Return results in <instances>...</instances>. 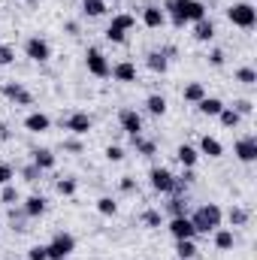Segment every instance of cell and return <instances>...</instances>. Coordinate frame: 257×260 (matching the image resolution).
I'll return each mask as SVG.
<instances>
[{"instance_id": "obj_33", "label": "cell", "mask_w": 257, "mask_h": 260, "mask_svg": "<svg viewBox=\"0 0 257 260\" xmlns=\"http://www.w3.org/2000/svg\"><path fill=\"white\" fill-rule=\"evenodd\" d=\"M167 215H170V218L188 215V203H185V197H170V203H167Z\"/></svg>"}, {"instance_id": "obj_14", "label": "cell", "mask_w": 257, "mask_h": 260, "mask_svg": "<svg viewBox=\"0 0 257 260\" xmlns=\"http://www.w3.org/2000/svg\"><path fill=\"white\" fill-rule=\"evenodd\" d=\"M30 164H34L40 173H52V170L58 167V157H55L52 148H34V151H30Z\"/></svg>"}, {"instance_id": "obj_19", "label": "cell", "mask_w": 257, "mask_h": 260, "mask_svg": "<svg viewBox=\"0 0 257 260\" xmlns=\"http://www.w3.org/2000/svg\"><path fill=\"white\" fill-rule=\"evenodd\" d=\"M197 151H200V157H221L224 154V145H221V139H215V136H200V145H197Z\"/></svg>"}, {"instance_id": "obj_39", "label": "cell", "mask_w": 257, "mask_h": 260, "mask_svg": "<svg viewBox=\"0 0 257 260\" xmlns=\"http://www.w3.org/2000/svg\"><path fill=\"white\" fill-rule=\"evenodd\" d=\"M15 61V49L9 43H0V67H9Z\"/></svg>"}, {"instance_id": "obj_8", "label": "cell", "mask_w": 257, "mask_h": 260, "mask_svg": "<svg viewBox=\"0 0 257 260\" xmlns=\"http://www.w3.org/2000/svg\"><path fill=\"white\" fill-rule=\"evenodd\" d=\"M139 21H142L148 30H160V27L167 24V12H164L160 3H145V6L139 9Z\"/></svg>"}, {"instance_id": "obj_29", "label": "cell", "mask_w": 257, "mask_h": 260, "mask_svg": "<svg viewBox=\"0 0 257 260\" xmlns=\"http://www.w3.org/2000/svg\"><path fill=\"white\" fill-rule=\"evenodd\" d=\"M82 12L88 18H100L106 15V0H82Z\"/></svg>"}, {"instance_id": "obj_43", "label": "cell", "mask_w": 257, "mask_h": 260, "mask_svg": "<svg viewBox=\"0 0 257 260\" xmlns=\"http://www.w3.org/2000/svg\"><path fill=\"white\" fill-rule=\"evenodd\" d=\"M27 260H49L46 245H30V248H27Z\"/></svg>"}, {"instance_id": "obj_40", "label": "cell", "mask_w": 257, "mask_h": 260, "mask_svg": "<svg viewBox=\"0 0 257 260\" xmlns=\"http://www.w3.org/2000/svg\"><path fill=\"white\" fill-rule=\"evenodd\" d=\"M106 160L109 164H121L124 160V148L121 145H106Z\"/></svg>"}, {"instance_id": "obj_46", "label": "cell", "mask_w": 257, "mask_h": 260, "mask_svg": "<svg viewBox=\"0 0 257 260\" xmlns=\"http://www.w3.org/2000/svg\"><path fill=\"white\" fill-rule=\"evenodd\" d=\"M224 61H227L224 49H212V52H209V64L212 67H224Z\"/></svg>"}, {"instance_id": "obj_30", "label": "cell", "mask_w": 257, "mask_h": 260, "mask_svg": "<svg viewBox=\"0 0 257 260\" xmlns=\"http://www.w3.org/2000/svg\"><path fill=\"white\" fill-rule=\"evenodd\" d=\"M97 212H100L103 218H115V215H118V203H115V197H100V200H97Z\"/></svg>"}, {"instance_id": "obj_10", "label": "cell", "mask_w": 257, "mask_h": 260, "mask_svg": "<svg viewBox=\"0 0 257 260\" xmlns=\"http://www.w3.org/2000/svg\"><path fill=\"white\" fill-rule=\"evenodd\" d=\"M94 127V118L88 115V112H82V109H76V112H70L64 118V130H70L73 136H88Z\"/></svg>"}, {"instance_id": "obj_20", "label": "cell", "mask_w": 257, "mask_h": 260, "mask_svg": "<svg viewBox=\"0 0 257 260\" xmlns=\"http://www.w3.org/2000/svg\"><path fill=\"white\" fill-rule=\"evenodd\" d=\"M176 160H179L185 170H194V167L200 164V151H197V145H191V142H182V145L176 148Z\"/></svg>"}, {"instance_id": "obj_17", "label": "cell", "mask_w": 257, "mask_h": 260, "mask_svg": "<svg viewBox=\"0 0 257 260\" xmlns=\"http://www.w3.org/2000/svg\"><path fill=\"white\" fill-rule=\"evenodd\" d=\"M46 209H49V200H46L43 194H30L24 203H21V212H24L27 218H43Z\"/></svg>"}, {"instance_id": "obj_12", "label": "cell", "mask_w": 257, "mask_h": 260, "mask_svg": "<svg viewBox=\"0 0 257 260\" xmlns=\"http://www.w3.org/2000/svg\"><path fill=\"white\" fill-rule=\"evenodd\" d=\"M118 127L124 130L127 136H139L145 124H142V115H139L136 109H130V106H127V109H121V112H118Z\"/></svg>"}, {"instance_id": "obj_13", "label": "cell", "mask_w": 257, "mask_h": 260, "mask_svg": "<svg viewBox=\"0 0 257 260\" xmlns=\"http://www.w3.org/2000/svg\"><path fill=\"white\" fill-rule=\"evenodd\" d=\"M167 230H170V236H173V239H197V230H194V224H191V218H188V215L170 218Z\"/></svg>"}, {"instance_id": "obj_31", "label": "cell", "mask_w": 257, "mask_h": 260, "mask_svg": "<svg viewBox=\"0 0 257 260\" xmlns=\"http://www.w3.org/2000/svg\"><path fill=\"white\" fill-rule=\"evenodd\" d=\"M112 27H118V30H133L136 27V15H130V12H118V15H112V21H109Z\"/></svg>"}, {"instance_id": "obj_45", "label": "cell", "mask_w": 257, "mask_h": 260, "mask_svg": "<svg viewBox=\"0 0 257 260\" xmlns=\"http://www.w3.org/2000/svg\"><path fill=\"white\" fill-rule=\"evenodd\" d=\"M233 109L245 118V115H251V112H254V103H251V100H236V103H233Z\"/></svg>"}, {"instance_id": "obj_15", "label": "cell", "mask_w": 257, "mask_h": 260, "mask_svg": "<svg viewBox=\"0 0 257 260\" xmlns=\"http://www.w3.org/2000/svg\"><path fill=\"white\" fill-rule=\"evenodd\" d=\"M115 82H121V85H133L136 79H139V70L133 61H118V64H112V73H109Z\"/></svg>"}, {"instance_id": "obj_42", "label": "cell", "mask_w": 257, "mask_h": 260, "mask_svg": "<svg viewBox=\"0 0 257 260\" xmlns=\"http://www.w3.org/2000/svg\"><path fill=\"white\" fill-rule=\"evenodd\" d=\"M12 182H15V170L9 164H0V188L3 185H12Z\"/></svg>"}, {"instance_id": "obj_50", "label": "cell", "mask_w": 257, "mask_h": 260, "mask_svg": "<svg viewBox=\"0 0 257 260\" xmlns=\"http://www.w3.org/2000/svg\"><path fill=\"white\" fill-rule=\"evenodd\" d=\"M24 260H27V257H24Z\"/></svg>"}, {"instance_id": "obj_6", "label": "cell", "mask_w": 257, "mask_h": 260, "mask_svg": "<svg viewBox=\"0 0 257 260\" xmlns=\"http://www.w3.org/2000/svg\"><path fill=\"white\" fill-rule=\"evenodd\" d=\"M173 182H176L173 170H167V167H151V170H148V185H151V191H154V194H167V197H170Z\"/></svg>"}, {"instance_id": "obj_38", "label": "cell", "mask_w": 257, "mask_h": 260, "mask_svg": "<svg viewBox=\"0 0 257 260\" xmlns=\"http://www.w3.org/2000/svg\"><path fill=\"white\" fill-rule=\"evenodd\" d=\"M106 40H109V43H115V46H124V43H127V34L109 24V27H106Z\"/></svg>"}, {"instance_id": "obj_25", "label": "cell", "mask_w": 257, "mask_h": 260, "mask_svg": "<svg viewBox=\"0 0 257 260\" xmlns=\"http://www.w3.org/2000/svg\"><path fill=\"white\" fill-rule=\"evenodd\" d=\"M145 112L154 115V118L167 115V97H164V94H148V97H145Z\"/></svg>"}, {"instance_id": "obj_21", "label": "cell", "mask_w": 257, "mask_h": 260, "mask_svg": "<svg viewBox=\"0 0 257 260\" xmlns=\"http://www.w3.org/2000/svg\"><path fill=\"white\" fill-rule=\"evenodd\" d=\"M224 106H227V103H224L221 97H209V94H206V97L197 103V112H200V115H206V118H218Z\"/></svg>"}, {"instance_id": "obj_7", "label": "cell", "mask_w": 257, "mask_h": 260, "mask_svg": "<svg viewBox=\"0 0 257 260\" xmlns=\"http://www.w3.org/2000/svg\"><path fill=\"white\" fill-rule=\"evenodd\" d=\"M233 154L239 164H254L257 160V136L254 133H245L233 142Z\"/></svg>"}, {"instance_id": "obj_4", "label": "cell", "mask_w": 257, "mask_h": 260, "mask_svg": "<svg viewBox=\"0 0 257 260\" xmlns=\"http://www.w3.org/2000/svg\"><path fill=\"white\" fill-rule=\"evenodd\" d=\"M46 251H49V260H67L73 251H76V236L73 233H55L52 236V242H46Z\"/></svg>"}, {"instance_id": "obj_28", "label": "cell", "mask_w": 257, "mask_h": 260, "mask_svg": "<svg viewBox=\"0 0 257 260\" xmlns=\"http://www.w3.org/2000/svg\"><path fill=\"white\" fill-rule=\"evenodd\" d=\"M218 121H221L227 130H236L239 124H242V115H239L233 106H224V109H221V115H218Z\"/></svg>"}, {"instance_id": "obj_22", "label": "cell", "mask_w": 257, "mask_h": 260, "mask_svg": "<svg viewBox=\"0 0 257 260\" xmlns=\"http://www.w3.org/2000/svg\"><path fill=\"white\" fill-rule=\"evenodd\" d=\"M212 242H215V248H218V251H233L236 236H233V230H230V227H218V230L212 233Z\"/></svg>"}, {"instance_id": "obj_16", "label": "cell", "mask_w": 257, "mask_h": 260, "mask_svg": "<svg viewBox=\"0 0 257 260\" xmlns=\"http://www.w3.org/2000/svg\"><path fill=\"white\" fill-rule=\"evenodd\" d=\"M24 130L27 133H49L52 130V118L46 112H40V109L37 112H27L24 115Z\"/></svg>"}, {"instance_id": "obj_34", "label": "cell", "mask_w": 257, "mask_h": 260, "mask_svg": "<svg viewBox=\"0 0 257 260\" xmlns=\"http://www.w3.org/2000/svg\"><path fill=\"white\" fill-rule=\"evenodd\" d=\"M58 194L61 197H76V191H79V182L73 179V176H64V179H58Z\"/></svg>"}, {"instance_id": "obj_27", "label": "cell", "mask_w": 257, "mask_h": 260, "mask_svg": "<svg viewBox=\"0 0 257 260\" xmlns=\"http://www.w3.org/2000/svg\"><path fill=\"white\" fill-rule=\"evenodd\" d=\"M182 97H185V103H200L203 97H206V88H203V82H188L185 88H182Z\"/></svg>"}, {"instance_id": "obj_3", "label": "cell", "mask_w": 257, "mask_h": 260, "mask_svg": "<svg viewBox=\"0 0 257 260\" xmlns=\"http://www.w3.org/2000/svg\"><path fill=\"white\" fill-rule=\"evenodd\" d=\"M227 21H230L233 27H239V30H251V27L257 24V9H254V3H248V0L230 3V6H227Z\"/></svg>"}, {"instance_id": "obj_49", "label": "cell", "mask_w": 257, "mask_h": 260, "mask_svg": "<svg viewBox=\"0 0 257 260\" xmlns=\"http://www.w3.org/2000/svg\"><path fill=\"white\" fill-rule=\"evenodd\" d=\"M6 139H9V127H6V124H0V142H6Z\"/></svg>"}, {"instance_id": "obj_26", "label": "cell", "mask_w": 257, "mask_h": 260, "mask_svg": "<svg viewBox=\"0 0 257 260\" xmlns=\"http://www.w3.org/2000/svg\"><path fill=\"white\" fill-rule=\"evenodd\" d=\"M197 251V239H176V260H194Z\"/></svg>"}, {"instance_id": "obj_23", "label": "cell", "mask_w": 257, "mask_h": 260, "mask_svg": "<svg viewBox=\"0 0 257 260\" xmlns=\"http://www.w3.org/2000/svg\"><path fill=\"white\" fill-rule=\"evenodd\" d=\"M145 67L151 70V73H157V76H164L167 70H170V58L160 52V49H154V52H148L145 55Z\"/></svg>"}, {"instance_id": "obj_36", "label": "cell", "mask_w": 257, "mask_h": 260, "mask_svg": "<svg viewBox=\"0 0 257 260\" xmlns=\"http://www.w3.org/2000/svg\"><path fill=\"white\" fill-rule=\"evenodd\" d=\"M227 218H230V224H233V227H245V224H248V209L233 206V209L227 212Z\"/></svg>"}, {"instance_id": "obj_24", "label": "cell", "mask_w": 257, "mask_h": 260, "mask_svg": "<svg viewBox=\"0 0 257 260\" xmlns=\"http://www.w3.org/2000/svg\"><path fill=\"white\" fill-rule=\"evenodd\" d=\"M130 142H133V148H136V154L139 157H154L157 154V145H154V139H148V136H130Z\"/></svg>"}, {"instance_id": "obj_48", "label": "cell", "mask_w": 257, "mask_h": 260, "mask_svg": "<svg viewBox=\"0 0 257 260\" xmlns=\"http://www.w3.org/2000/svg\"><path fill=\"white\" fill-rule=\"evenodd\" d=\"M64 30L70 34V37H76V34H79V24H76V21H67V24H64Z\"/></svg>"}, {"instance_id": "obj_37", "label": "cell", "mask_w": 257, "mask_h": 260, "mask_svg": "<svg viewBox=\"0 0 257 260\" xmlns=\"http://www.w3.org/2000/svg\"><path fill=\"white\" fill-rule=\"evenodd\" d=\"M18 188H15V182H12V185H3V188H0V203H3V206H12V203H18Z\"/></svg>"}, {"instance_id": "obj_18", "label": "cell", "mask_w": 257, "mask_h": 260, "mask_svg": "<svg viewBox=\"0 0 257 260\" xmlns=\"http://www.w3.org/2000/svg\"><path fill=\"white\" fill-rule=\"evenodd\" d=\"M218 37V27H215V21L206 15V18H200V21H194V40L197 43H212Z\"/></svg>"}, {"instance_id": "obj_2", "label": "cell", "mask_w": 257, "mask_h": 260, "mask_svg": "<svg viewBox=\"0 0 257 260\" xmlns=\"http://www.w3.org/2000/svg\"><path fill=\"white\" fill-rule=\"evenodd\" d=\"M188 218H191L197 236H209V233H215V230L224 224V212H221L218 203H203V206H197Z\"/></svg>"}, {"instance_id": "obj_47", "label": "cell", "mask_w": 257, "mask_h": 260, "mask_svg": "<svg viewBox=\"0 0 257 260\" xmlns=\"http://www.w3.org/2000/svg\"><path fill=\"white\" fill-rule=\"evenodd\" d=\"M118 188H121L124 194H130V191H136V182H133V176H121V182H118Z\"/></svg>"}, {"instance_id": "obj_44", "label": "cell", "mask_w": 257, "mask_h": 260, "mask_svg": "<svg viewBox=\"0 0 257 260\" xmlns=\"http://www.w3.org/2000/svg\"><path fill=\"white\" fill-rule=\"evenodd\" d=\"M64 151H70V154H82V139H79V136L64 139Z\"/></svg>"}, {"instance_id": "obj_1", "label": "cell", "mask_w": 257, "mask_h": 260, "mask_svg": "<svg viewBox=\"0 0 257 260\" xmlns=\"http://www.w3.org/2000/svg\"><path fill=\"white\" fill-rule=\"evenodd\" d=\"M164 12L176 27H185V24H194V21L206 18V3L203 0H167Z\"/></svg>"}, {"instance_id": "obj_9", "label": "cell", "mask_w": 257, "mask_h": 260, "mask_svg": "<svg viewBox=\"0 0 257 260\" xmlns=\"http://www.w3.org/2000/svg\"><path fill=\"white\" fill-rule=\"evenodd\" d=\"M24 55H27L34 64H46V61H52V46H49V40H43V37H30V40L24 43Z\"/></svg>"}, {"instance_id": "obj_41", "label": "cell", "mask_w": 257, "mask_h": 260, "mask_svg": "<svg viewBox=\"0 0 257 260\" xmlns=\"http://www.w3.org/2000/svg\"><path fill=\"white\" fill-rule=\"evenodd\" d=\"M21 179L34 185V182H40V179H43V173H40V170H37L34 164H27V167H21Z\"/></svg>"}, {"instance_id": "obj_35", "label": "cell", "mask_w": 257, "mask_h": 260, "mask_svg": "<svg viewBox=\"0 0 257 260\" xmlns=\"http://www.w3.org/2000/svg\"><path fill=\"white\" fill-rule=\"evenodd\" d=\"M139 221H142V224H145V227H148V230H157V227H160V224H164V215H160V212H157V209H145V212H142V218H139Z\"/></svg>"}, {"instance_id": "obj_32", "label": "cell", "mask_w": 257, "mask_h": 260, "mask_svg": "<svg viewBox=\"0 0 257 260\" xmlns=\"http://www.w3.org/2000/svg\"><path fill=\"white\" fill-rule=\"evenodd\" d=\"M233 79H236L239 85H248V88H251V85H257V70L254 67H239V70L233 73Z\"/></svg>"}, {"instance_id": "obj_5", "label": "cell", "mask_w": 257, "mask_h": 260, "mask_svg": "<svg viewBox=\"0 0 257 260\" xmlns=\"http://www.w3.org/2000/svg\"><path fill=\"white\" fill-rule=\"evenodd\" d=\"M85 67H88V73H91V76H97V79H109V73H112L109 58H106L97 46H91V49L85 52Z\"/></svg>"}, {"instance_id": "obj_11", "label": "cell", "mask_w": 257, "mask_h": 260, "mask_svg": "<svg viewBox=\"0 0 257 260\" xmlns=\"http://www.w3.org/2000/svg\"><path fill=\"white\" fill-rule=\"evenodd\" d=\"M0 94H3L6 100H12L15 106H30V103H34V94H30L21 82H3V85H0Z\"/></svg>"}]
</instances>
